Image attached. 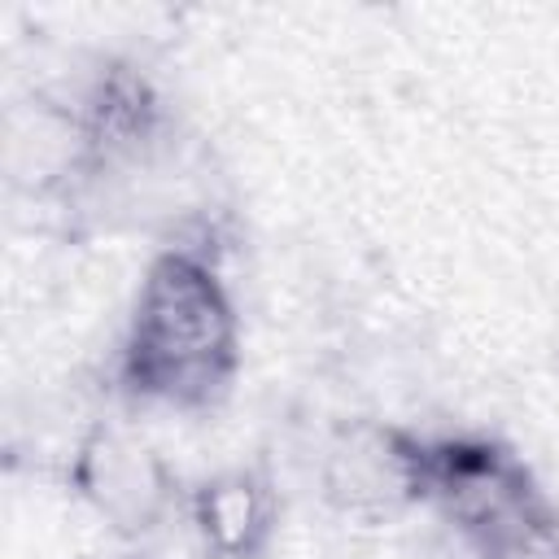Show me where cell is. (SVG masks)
Returning <instances> with one entry per match:
<instances>
[{
	"label": "cell",
	"instance_id": "cell-6",
	"mask_svg": "<svg viewBox=\"0 0 559 559\" xmlns=\"http://www.w3.org/2000/svg\"><path fill=\"white\" fill-rule=\"evenodd\" d=\"M192 528L210 559H258L275 528V493L258 472H218L192 489Z\"/></svg>",
	"mask_w": 559,
	"mask_h": 559
},
{
	"label": "cell",
	"instance_id": "cell-2",
	"mask_svg": "<svg viewBox=\"0 0 559 559\" xmlns=\"http://www.w3.org/2000/svg\"><path fill=\"white\" fill-rule=\"evenodd\" d=\"M424 502L489 555H528L559 515L537 493L524 463L485 437L424 441Z\"/></svg>",
	"mask_w": 559,
	"mask_h": 559
},
{
	"label": "cell",
	"instance_id": "cell-7",
	"mask_svg": "<svg viewBox=\"0 0 559 559\" xmlns=\"http://www.w3.org/2000/svg\"><path fill=\"white\" fill-rule=\"evenodd\" d=\"M533 559H559V515L542 528V537L533 542V550H528Z\"/></svg>",
	"mask_w": 559,
	"mask_h": 559
},
{
	"label": "cell",
	"instance_id": "cell-5",
	"mask_svg": "<svg viewBox=\"0 0 559 559\" xmlns=\"http://www.w3.org/2000/svg\"><path fill=\"white\" fill-rule=\"evenodd\" d=\"M74 122H79V144H83V162H122V157H140L162 127V96L148 83L144 70H135L131 61H105L79 105H74Z\"/></svg>",
	"mask_w": 559,
	"mask_h": 559
},
{
	"label": "cell",
	"instance_id": "cell-3",
	"mask_svg": "<svg viewBox=\"0 0 559 559\" xmlns=\"http://www.w3.org/2000/svg\"><path fill=\"white\" fill-rule=\"evenodd\" d=\"M323 493L354 524H389L424 502V441L389 424H349L323 459Z\"/></svg>",
	"mask_w": 559,
	"mask_h": 559
},
{
	"label": "cell",
	"instance_id": "cell-4",
	"mask_svg": "<svg viewBox=\"0 0 559 559\" xmlns=\"http://www.w3.org/2000/svg\"><path fill=\"white\" fill-rule=\"evenodd\" d=\"M79 493L127 537L148 533L170 507V476L162 459L118 428H92L70 467Z\"/></svg>",
	"mask_w": 559,
	"mask_h": 559
},
{
	"label": "cell",
	"instance_id": "cell-1",
	"mask_svg": "<svg viewBox=\"0 0 559 559\" xmlns=\"http://www.w3.org/2000/svg\"><path fill=\"white\" fill-rule=\"evenodd\" d=\"M236 358V310L218 271L192 249L157 253L118 358L127 393L205 411L231 389Z\"/></svg>",
	"mask_w": 559,
	"mask_h": 559
},
{
	"label": "cell",
	"instance_id": "cell-8",
	"mask_svg": "<svg viewBox=\"0 0 559 559\" xmlns=\"http://www.w3.org/2000/svg\"><path fill=\"white\" fill-rule=\"evenodd\" d=\"M127 559H148V555H127Z\"/></svg>",
	"mask_w": 559,
	"mask_h": 559
}]
</instances>
